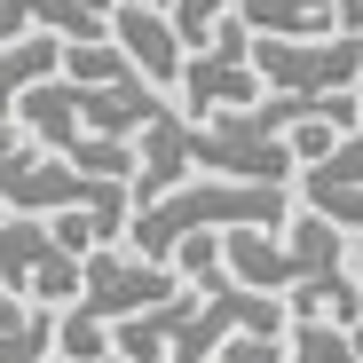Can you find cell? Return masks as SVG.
Instances as JSON below:
<instances>
[{
  "instance_id": "obj_18",
  "label": "cell",
  "mask_w": 363,
  "mask_h": 363,
  "mask_svg": "<svg viewBox=\"0 0 363 363\" xmlns=\"http://www.w3.org/2000/svg\"><path fill=\"white\" fill-rule=\"evenodd\" d=\"M166 16H174V32H182V48L198 55V48H206V40H213V32H221V24L237 16V0H174Z\"/></svg>"
},
{
  "instance_id": "obj_3",
  "label": "cell",
  "mask_w": 363,
  "mask_h": 363,
  "mask_svg": "<svg viewBox=\"0 0 363 363\" xmlns=\"http://www.w3.org/2000/svg\"><path fill=\"white\" fill-rule=\"evenodd\" d=\"M198 174H221V182H277V190H292L300 182V158L292 143L253 111H213L198 118Z\"/></svg>"
},
{
  "instance_id": "obj_9",
  "label": "cell",
  "mask_w": 363,
  "mask_h": 363,
  "mask_svg": "<svg viewBox=\"0 0 363 363\" xmlns=\"http://www.w3.org/2000/svg\"><path fill=\"white\" fill-rule=\"evenodd\" d=\"M79 111H87V135L135 143L150 118L166 111V87H150V79L135 72V79H118V87H79Z\"/></svg>"
},
{
  "instance_id": "obj_15",
  "label": "cell",
  "mask_w": 363,
  "mask_h": 363,
  "mask_svg": "<svg viewBox=\"0 0 363 363\" xmlns=\"http://www.w3.org/2000/svg\"><path fill=\"white\" fill-rule=\"evenodd\" d=\"M64 79L72 87H118V79H135V64L118 40H79V48H64Z\"/></svg>"
},
{
  "instance_id": "obj_13",
  "label": "cell",
  "mask_w": 363,
  "mask_h": 363,
  "mask_svg": "<svg viewBox=\"0 0 363 363\" xmlns=\"http://www.w3.org/2000/svg\"><path fill=\"white\" fill-rule=\"evenodd\" d=\"M111 355H118V332L72 300V308L55 316V363H111Z\"/></svg>"
},
{
  "instance_id": "obj_14",
  "label": "cell",
  "mask_w": 363,
  "mask_h": 363,
  "mask_svg": "<svg viewBox=\"0 0 363 363\" xmlns=\"http://www.w3.org/2000/svg\"><path fill=\"white\" fill-rule=\"evenodd\" d=\"M284 363H363V347H355V332L308 316V324H292V332H284Z\"/></svg>"
},
{
  "instance_id": "obj_22",
  "label": "cell",
  "mask_w": 363,
  "mask_h": 363,
  "mask_svg": "<svg viewBox=\"0 0 363 363\" xmlns=\"http://www.w3.org/2000/svg\"><path fill=\"white\" fill-rule=\"evenodd\" d=\"M9 150H16V127H9V118H0V158H9Z\"/></svg>"
},
{
  "instance_id": "obj_8",
  "label": "cell",
  "mask_w": 363,
  "mask_h": 363,
  "mask_svg": "<svg viewBox=\"0 0 363 363\" xmlns=\"http://www.w3.org/2000/svg\"><path fill=\"white\" fill-rule=\"evenodd\" d=\"M111 40L127 48V64H135L150 87H174V95H182L190 48H182V32H174V16H166V9H111Z\"/></svg>"
},
{
  "instance_id": "obj_6",
  "label": "cell",
  "mask_w": 363,
  "mask_h": 363,
  "mask_svg": "<svg viewBox=\"0 0 363 363\" xmlns=\"http://www.w3.org/2000/svg\"><path fill=\"white\" fill-rule=\"evenodd\" d=\"M174 292H182L174 261H150V253H135V245H103V253H87V292H79V308L118 332V324L150 316L158 300H174Z\"/></svg>"
},
{
  "instance_id": "obj_4",
  "label": "cell",
  "mask_w": 363,
  "mask_h": 363,
  "mask_svg": "<svg viewBox=\"0 0 363 363\" xmlns=\"http://www.w3.org/2000/svg\"><path fill=\"white\" fill-rule=\"evenodd\" d=\"M253 24L245 16H229L198 55H190V72H182V103H190V118H213V111H253L269 103V79L253 64Z\"/></svg>"
},
{
  "instance_id": "obj_19",
  "label": "cell",
  "mask_w": 363,
  "mask_h": 363,
  "mask_svg": "<svg viewBox=\"0 0 363 363\" xmlns=\"http://www.w3.org/2000/svg\"><path fill=\"white\" fill-rule=\"evenodd\" d=\"M213 363H284V340H269V332H237Z\"/></svg>"
},
{
  "instance_id": "obj_23",
  "label": "cell",
  "mask_w": 363,
  "mask_h": 363,
  "mask_svg": "<svg viewBox=\"0 0 363 363\" xmlns=\"http://www.w3.org/2000/svg\"><path fill=\"white\" fill-rule=\"evenodd\" d=\"M118 9H174V0H118Z\"/></svg>"
},
{
  "instance_id": "obj_25",
  "label": "cell",
  "mask_w": 363,
  "mask_h": 363,
  "mask_svg": "<svg viewBox=\"0 0 363 363\" xmlns=\"http://www.w3.org/2000/svg\"><path fill=\"white\" fill-rule=\"evenodd\" d=\"M111 363H127V355H111Z\"/></svg>"
},
{
  "instance_id": "obj_1",
  "label": "cell",
  "mask_w": 363,
  "mask_h": 363,
  "mask_svg": "<svg viewBox=\"0 0 363 363\" xmlns=\"http://www.w3.org/2000/svg\"><path fill=\"white\" fill-rule=\"evenodd\" d=\"M300 206L292 190H277V182H221V174H198V182H182L174 198L143 206L135 229H127V245L150 253V261H174L182 237H206V229H284Z\"/></svg>"
},
{
  "instance_id": "obj_7",
  "label": "cell",
  "mask_w": 363,
  "mask_h": 363,
  "mask_svg": "<svg viewBox=\"0 0 363 363\" xmlns=\"http://www.w3.org/2000/svg\"><path fill=\"white\" fill-rule=\"evenodd\" d=\"M182 182H198V118H182L174 103L143 127V166H135V206L174 198Z\"/></svg>"
},
{
  "instance_id": "obj_5",
  "label": "cell",
  "mask_w": 363,
  "mask_h": 363,
  "mask_svg": "<svg viewBox=\"0 0 363 363\" xmlns=\"http://www.w3.org/2000/svg\"><path fill=\"white\" fill-rule=\"evenodd\" d=\"M253 64L269 95H355L363 87V40L316 32V40H253Z\"/></svg>"
},
{
  "instance_id": "obj_10",
  "label": "cell",
  "mask_w": 363,
  "mask_h": 363,
  "mask_svg": "<svg viewBox=\"0 0 363 363\" xmlns=\"http://www.w3.org/2000/svg\"><path fill=\"white\" fill-rule=\"evenodd\" d=\"M16 118L40 135V150H55V158H72V150L87 143V111H79V87H72V79L32 87V95L16 103Z\"/></svg>"
},
{
  "instance_id": "obj_17",
  "label": "cell",
  "mask_w": 363,
  "mask_h": 363,
  "mask_svg": "<svg viewBox=\"0 0 363 363\" xmlns=\"http://www.w3.org/2000/svg\"><path fill=\"white\" fill-rule=\"evenodd\" d=\"M55 355V308H32L16 332H0V363H48Z\"/></svg>"
},
{
  "instance_id": "obj_20",
  "label": "cell",
  "mask_w": 363,
  "mask_h": 363,
  "mask_svg": "<svg viewBox=\"0 0 363 363\" xmlns=\"http://www.w3.org/2000/svg\"><path fill=\"white\" fill-rule=\"evenodd\" d=\"M332 9H340V32H355V40H363V0H332Z\"/></svg>"
},
{
  "instance_id": "obj_21",
  "label": "cell",
  "mask_w": 363,
  "mask_h": 363,
  "mask_svg": "<svg viewBox=\"0 0 363 363\" xmlns=\"http://www.w3.org/2000/svg\"><path fill=\"white\" fill-rule=\"evenodd\" d=\"M347 277L363 284V237H355V245H347Z\"/></svg>"
},
{
  "instance_id": "obj_2",
  "label": "cell",
  "mask_w": 363,
  "mask_h": 363,
  "mask_svg": "<svg viewBox=\"0 0 363 363\" xmlns=\"http://www.w3.org/2000/svg\"><path fill=\"white\" fill-rule=\"evenodd\" d=\"M0 292H24L40 308H72L87 292V253H72L55 237V221L16 213V221H0Z\"/></svg>"
},
{
  "instance_id": "obj_26",
  "label": "cell",
  "mask_w": 363,
  "mask_h": 363,
  "mask_svg": "<svg viewBox=\"0 0 363 363\" xmlns=\"http://www.w3.org/2000/svg\"><path fill=\"white\" fill-rule=\"evenodd\" d=\"M355 95H363V87H355Z\"/></svg>"
},
{
  "instance_id": "obj_16",
  "label": "cell",
  "mask_w": 363,
  "mask_h": 363,
  "mask_svg": "<svg viewBox=\"0 0 363 363\" xmlns=\"http://www.w3.org/2000/svg\"><path fill=\"white\" fill-rule=\"evenodd\" d=\"M300 206L324 213V221L347 229V237H363V190H347V182H316V174H300Z\"/></svg>"
},
{
  "instance_id": "obj_12",
  "label": "cell",
  "mask_w": 363,
  "mask_h": 363,
  "mask_svg": "<svg viewBox=\"0 0 363 363\" xmlns=\"http://www.w3.org/2000/svg\"><path fill=\"white\" fill-rule=\"evenodd\" d=\"M261 40H316V32H340V9L332 0H237Z\"/></svg>"
},
{
  "instance_id": "obj_11",
  "label": "cell",
  "mask_w": 363,
  "mask_h": 363,
  "mask_svg": "<svg viewBox=\"0 0 363 363\" xmlns=\"http://www.w3.org/2000/svg\"><path fill=\"white\" fill-rule=\"evenodd\" d=\"M64 48L72 40H55V32H32L16 48H0V118H16V103L48 79H64Z\"/></svg>"
},
{
  "instance_id": "obj_24",
  "label": "cell",
  "mask_w": 363,
  "mask_h": 363,
  "mask_svg": "<svg viewBox=\"0 0 363 363\" xmlns=\"http://www.w3.org/2000/svg\"><path fill=\"white\" fill-rule=\"evenodd\" d=\"M87 9H103V16H111V9H118V0H87Z\"/></svg>"
}]
</instances>
